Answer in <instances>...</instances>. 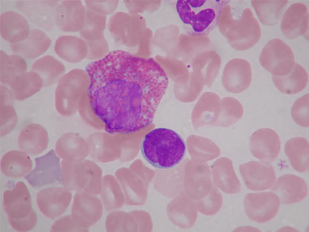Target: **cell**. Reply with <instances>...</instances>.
<instances>
[{"mask_svg": "<svg viewBox=\"0 0 309 232\" xmlns=\"http://www.w3.org/2000/svg\"><path fill=\"white\" fill-rule=\"evenodd\" d=\"M86 71L92 106L109 134L132 133L149 125L169 83L155 60L120 50L92 62Z\"/></svg>", "mask_w": 309, "mask_h": 232, "instance_id": "1", "label": "cell"}, {"mask_svg": "<svg viewBox=\"0 0 309 232\" xmlns=\"http://www.w3.org/2000/svg\"><path fill=\"white\" fill-rule=\"evenodd\" d=\"M142 154L152 166L172 168L184 159L186 147L182 137L175 131L158 128L146 133L141 144Z\"/></svg>", "mask_w": 309, "mask_h": 232, "instance_id": "2", "label": "cell"}, {"mask_svg": "<svg viewBox=\"0 0 309 232\" xmlns=\"http://www.w3.org/2000/svg\"><path fill=\"white\" fill-rule=\"evenodd\" d=\"M217 25L230 45L238 51L252 48L261 36L259 24L249 8L245 9L241 18L236 20L233 17L230 5L226 3L220 10Z\"/></svg>", "mask_w": 309, "mask_h": 232, "instance_id": "3", "label": "cell"}, {"mask_svg": "<svg viewBox=\"0 0 309 232\" xmlns=\"http://www.w3.org/2000/svg\"><path fill=\"white\" fill-rule=\"evenodd\" d=\"M229 2L178 0L175 9L186 32L192 36L203 37L216 26L221 8Z\"/></svg>", "mask_w": 309, "mask_h": 232, "instance_id": "4", "label": "cell"}, {"mask_svg": "<svg viewBox=\"0 0 309 232\" xmlns=\"http://www.w3.org/2000/svg\"><path fill=\"white\" fill-rule=\"evenodd\" d=\"M90 84L86 70L76 68L65 73L57 82L55 90V108L58 113L65 117L74 115L79 100Z\"/></svg>", "mask_w": 309, "mask_h": 232, "instance_id": "5", "label": "cell"}, {"mask_svg": "<svg viewBox=\"0 0 309 232\" xmlns=\"http://www.w3.org/2000/svg\"><path fill=\"white\" fill-rule=\"evenodd\" d=\"M259 62L266 70L274 76L288 74L295 64L291 47L279 38L270 40L263 47Z\"/></svg>", "mask_w": 309, "mask_h": 232, "instance_id": "6", "label": "cell"}, {"mask_svg": "<svg viewBox=\"0 0 309 232\" xmlns=\"http://www.w3.org/2000/svg\"><path fill=\"white\" fill-rule=\"evenodd\" d=\"M280 200L276 194L270 192L248 193L244 199L245 212L248 218L263 223L272 219L277 214Z\"/></svg>", "mask_w": 309, "mask_h": 232, "instance_id": "7", "label": "cell"}, {"mask_svg": "<svg viewBox=\"0 0 309 232\" xmlns=\"http://www.w3.org/2000/svg\"><path fill=\"white\" fill-rule=\"evenodd\" d=\"M60 158L54 149L35 159L34 169L25 176L33 187H40L60 181L61 167Z\"/></svg>", "mask_w": 309, "mask_h": 232, "instance_id": "8", "label": "cell"}, {"mask_svg": "<svg viewBox=\"0 0 309 232\" xmlns=\"http://www.w3.org/2000/svg\"><path fill=\"white\" fill-rule=\"evenodd\" d=\"M281 148L279 136L269 128H260L250 137V149L252 154L265 163L273 162Z\"/></svg>", "mask_w": 309, "mask_h": 232, "instance_id": "9", "label": "cell"}, {"mask_svg": "<svg viewBox=\"0 0 309 232\" xmlns=\"http://www.w3.org/2000/svg\"><path fill=\"white\" fill-rule=\"evenodd\" d=\"M71 198L70 190L64 187H50L38 192L36 201L42 214L49 218L54 219L66 211Z\"/></svg>", "mask_w": 309, "mask_h": 232, "instance_id": "10", "label": "cell"}, {"mask_svg": "<svg viewBox=\"0 0 309 232\" xmlns=\"http://www.w3.org/2000/svg\"><path fill=\"white\" fill-rule=\"evenodd\" d=\"M252 81V68L250 63L243 58H234L224 66L222 83L227 92L238 94L246 90Z\"/></svg>", "mask_w": 309, "mask_h": 232, "instance_id": "11", "label": "cell"}, {"mask_svg": "<svg viewBox=\"0 0 309 232\" xmlns=\"http://www.w3.org/2000/svg\"><path fill=\"white\" fill-rule=\"evenodd\" d=\"M240 171L246 186L253 191L265 190L275 183L276 174L268 163L250 161L240 166Z\"/></svg>", "mask_w": 309, "mask_h": 232, "instance_id": "12", "label": "cell"}, {"mask_svg": "<svg viewBox=\"0 0 309 232\" xmlns=\"http://www.w3.org/2000/svg\"><path fill=\"white\" fill-rule=\"evenodd\" d=\"M3 204L9 219L24 218L32 210L30 192L25 184L21 181L17 183L13 189L4 192Z\"/></svg>", "mask_w": 309, "mask_h": 232, "instance_id": "13", "label": "cell"}, {"mask_svg": "<svg viewBox=\"0 0 309 232\" xmlns=\"http://www.w3.org/2000/svg\"><path fill=\"white\" fill-rule=\"evenodd\" d=\"M100 211L96 197L84 192L75 194L71 215L78 225L86 228L89 227L99 219Z\"/></svg>", "mask_w": 309, "mask_h": 232, "instance_id": "14", "label": "cell"}, {"mask_svg": "<svg viewBox=\"0 0 309 232\" xmlns=\"http://www.w3.org/2000/svg\"><path fill=\"white\" fill-rule=\"evenodd\" d=\"M271 190L282 204H292L302 201L308 193V187L301 177L286 174L279 177Z\"/></svg>", "mask_w": 309, "mask_h": 232, "instance_id": "15", "label": "cell"}, {"mask_svg": "<svg viewBox=\"0 0 309 232\" xmlns=\"http://www.w3.org/2000/svg\"><path fill=\"white\" fill-rule=\"evenodd\" d=\"M57 2L22 1L17 2V7L35 24L50 30L54 26V7Z\"/></svg>", "mask_w": 309, "mask_h": 232, "instance_id": "16", "label": "cell"}, {"mask_svg": "<svg viewBox=\"0 0 309 232\" xmlns=\"http://www.w3.org/2000/svg\"><path fill=\"white\" fill-rule=\"evenodd\" d=\"M308 23V13L306 5L301 3H293L283 15L281 30L286 38L293 39L307 32Z\"/></svg>", "mask_w": 309, "mask_h": 232, "instance_id": "17", "label": "cell"}, {"mask_svg": "<svg viewBox=\"0 0 309 232\" xmlns=\"http://www.w3.org/2000/svg\"><path fill=\"white\" fill-rule=\"evenodd\" d=\"M85 8L80 1H65L57 6L55 21L57 26L65 31H76L83 26Z\"/></svg>", "mask_w": 309, "mask_h": 232, "instance_id": "18", "label": "cell"}, {"mask_svg": "<svg viewBox=\"0 0 309 232\" xmlns=\"http://www.w3.org/2000/svg\"><path fill=\"white\" fill-rule=\"evenodd\" d=\"M61 167L60 182L63 187L70 191H83L89 179L88 160H62Z\"/></svg>", "mask_w": 309, "mask_h": 232, "instance_id": "19", "label": "cell"}, {"mask_svg": "<svg viewBox=\"0 0 309 232\" xmlns=\"http://www.w3.org/2000/svg\"><path fill=\"white\" fill-rule=\"evenodd\" d=\"M49 138L47 130L41 125L31 123L20 132L18 145L20 150L29 155L40 154L47 147Z\"/></svg>", "mask_w": 309, "mask_h": 232, "instance_id": "20", "label": "cell"}, {"mask_svg": "<svg viewBox=\"0 0 309 232\" xmlns=\"http://www.w3.org/2000/svg\"><path fill=\"white\" fill-rule=\"evenodd\" d=\"M55 151L62 160L80 161L90 154V146L87 140L79 133L68 132L56 141Z\"/></svg>", "mask_w": 309, "mask_h": 232, "instance_id": "21", "label": "cell"}, {"mask_svg": "<svg viewBox=\"0 0 309 232\" xmlns=\"http://www.w3.org/2000/svg\"><path fill=\"white\" fill-rule=\"evenodd\" d=\"M213 177L215 185L224 193L233 194L240 191L241 184L230 159L222 157L217 160L213 165Z\"/></svg>", "mask_w": 309, "mask_h": 232, "instance_id": "22", "label": "cell"}, {"mask_svg": "<svg viewBox=\"0 0 309 232\" xmlns=\"http://www.w3.org/2000/svg\"><path fill=\"white\" fill-rule=\"evenodd\" d=\"M1 35L6 40L16 43L28 36L30 32L29 25L20 14L7 12L1 15Z\"/></svg>", "mask_w": 309, "mask_h": 232, "instance_id": "23", "label": "cell"}, {"mask_svg": "<svg viewBox=\"0 0 309 232\" xmlns=\"http://www.w3.org/2000/svg\"><path fill=\"white\" fill-rule=\"evenodd\" d=\"M50 44V39L43 32L32 30L26 39L12 43L10 46L17 55L27 58H34L44 53Z\"/></svg>", "mask_w": 309, "mask_h": 232, "instance_id": "24", "label": "cell"}, {"mask_svg": "<svg viewBox=\"0 0 309 232\" xmlns=\"http://www.w3.org/2000/svg\"><path fill=\"white\" fill-rule=\"evenodd\" d=\"M32 161L29 154L21 150H12L3 155L1 170L7 177L19 178L26 176L31 171Z\"/></svg>", "mask_w": 309, "mask_h": 232, "instance_id": "25", "label": "cell"}, {"mask_svg": "<svg viewBox=\"0 0 309 232\" xmlns=\"http://www.w3.org/2000/svg\"><path fill=\"white\" fill-rule=\"evenodd\" d=\"M8 87L14 99L23 100L39 92L44 86L40 76L31 70L17 75Z\"/></svg>", "mask_w": 309, "mask_h": 232, "instance_id": "26", "label": "cell"}, {"mask_svg": "<svg viewBox=\"0 0 309 232\" xmlns=\"http://www.w3.org/2000/svg\"><path fill=\"white\" fill-rule=\"evenodd\" d=\"M54 50L62 59L77 63L87 57L88 48L85 40L73 36L63 35L56 40Z\"/></svg>", "mask_w": 309, "mask_h": 232, "instance_id": "27", "label": "cell"}, {"mask_svg": "<svg viewBox=\"0 0 309 232\" xmlns=\"http://www.w3.org/2000/svg\"><path fill=\"white\" fill-rule=\"evenodd\" d=\"M308 73L305 68L295 63L292 70L282 76L273 75L272 81L276 88L281 93L295 94L302 91L308 83Z\"/></svg>", "mask_w": 309, "mask_h": 232, "instance_id": "28", "label": "cell"}, {"mask_svg": "<svg viewBox=\"0 0 309 232\" xmlns=\"http://www.w3.org/2000/svg\"><path fill=\"white\" fill-rule=\"evenodd\" d=\"M31 70L37 73L41 78L43 86H51L58 82L65 74L64 65L55 57L46 55L36 60Z\"/></svg>", "mask_w": 309, "mask_h": 232, "instance_id": "29", "label": "cell"}, {"mask_svg": "<svg viewBox=\"0 0 309 232\" xmlns=\"http://www.w3.org/2000/svg\"><path fill=\"white\" fill-rule=\"evenodd\" d=\"M308 141L302 137L288 140L285 144V152L293 168L302 173L308 170Z\"/></svg>", "mask_w": 309, "mask_h": 232, "instance_id": "30", "label": "cell"}, {"mask_svg": "<svg viewBox=\"0 0 309 232\" xmlns=\"http://www.w3.org/2000/svg\"><path fill=\"white\" fill-rule=\"evenodd\" d=\"M288 2L285 0H254L251 1V5L260 22L265 25L272 26L279 21Z\"/></svg>", "mask_w": 309, "mask_h": 232, "instance_id": "31", "label": "cell"}, {"mask_svg": "<svg viewBox=\"0 0 309 232\" xmlns=\"http://www.w3.org/2000/svg\"><path fill=\"white\" fill-rule=\"evenodd\" d=\"M13 96L9 88L1 86V136L10 133L18 122V116L13 106Z\"/></svg>", "mask_w": 309, "mask_h": 232, "instance_id": "32", "label": "cell"}, {"mask_svg": "<svg viewBox=\"0 0 309 232\" xmlns=\"http://www.w3.org/2000/svg\"><path fill=\"white\" fill-rule=\"evenodd\" d=\"M1 82L7 85L18 74L27 71V64L19 55H7L1 51Z\"/></svg>", "mask_w": 309, "mask_h": 232, "instance_id": "33", "label": "cell"}, {"mask_svg": "<svg viewBox=\"0 0 309 232\" xmlns=\"http://www.w3.org/2000/svg\"><path fill=\"white\" fill-rule=\"evenodd\" d=\"M243 113L244 108L239 101L231 97H224L221 100V110L215 125L228 127L239 120Z\"/></svg>", "mask_w": 309, "mask_h": 232, "instance_id": "34", "label": "cell"}, {"mask_svg": "<svg viewBox=\"0 0 309 232\" xmlns=\"http://www.w3.org/2000/svg\"><path fill=\"white\" fill-rule=\"evenodd\" d=\"M78 111L83 121L89 126L97 129L104 128L103 123L93 109L88 89L83 93L79 100Z\"/></svg>", "mask_w": 309, "mask_h": 232, "instance_id": "35", "label": "cell"}, {"mask_svg": "<svg viewBox=\"0 0 309 232\" xmlns=\"http://www.w3.org/2000/svg\"><path fill=\"white\" fill-rule=\"evenodd\" d=\"M308 104L309 95L306 94L297 99L291 108L292 118L298 125L302 127L309 126Z\"/></svg>", "mask_w": 309, "mask_h": 232, "instance_id": "36", "label": "cell"}, {"mask_svg": "<svg viewBox=\"0 0 309 232\" xmlns=\"http://www.w3.org/2000/svg\"><path fill=\"white\" fill-rule=\"evenodd\" d=\"M51 231H88L87 228L78 225L71 215H66L56 220L52 225Z\"/></svg>", "mask_w": 309, "mask_h": 232, "instance_id": "37", "label": "cell"}, {"mask_svg": "<svg viewBox=\"0 0 309 232\" xmlns=\"http://www.w3.org/2000/svg\"><path fill=\"white\" fill-rule=\"evenodd\" d=\"M89 179L83 192L93 195L98 193L100 182V171L98 167L93 161L88 160Z\"/></svg>", "mask_w": 309, "mask_h": 232, "instance_id": "38", "label": "cell"}, {"mask_svg": "<svg viewBox=\"0 0 309 232\" xmlns=\"http://www.w3.org/2000/svg\"><path fill=\"white\" fill-rule=\"evenodd\" d=\"M9 223L12 227L19 231H26L33 229L37 222V216L32 209L30 213L27 216L19 219H9Z\"/></svg>", "mask_w": 309, "mask_h": 232, "instance_id": "39", "label": "cell"}]
</instances>
